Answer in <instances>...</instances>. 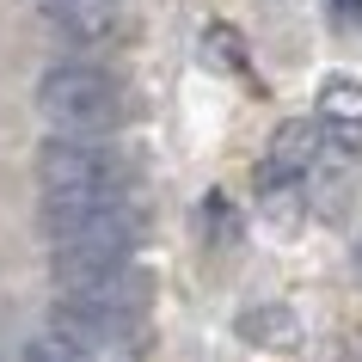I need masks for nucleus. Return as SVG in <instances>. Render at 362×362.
<instances>
[{"mask_svg":"<svg viewBox=\"0 0 362 362\" xmlns=\"http://www.w3.org/2000/svg\"><path fill=\"white\" fill-rule=\"evenodd\" d=\"M56 288L68 307L111 313V320H141L153 295V276L135 264H105V270H56Z\"/></svg>","mask_w":362,"mask_h":362,"instance_id":"obj_4","label":"nucleus"},{"mask_svg":"<svg viewBox=\"0 0 362 362\" xmlns=\"http://www.w3.org/2000/svg\"><path fill=\"white\" fill-rule=\"evenodd\" d=\"M325 141L320 129H313V117H288L283 129L270 135V148H264V166H258V185H301L307 172L325 160Z\"/></svg>","mask_w":362,"mask_h":362,"instance_id":"obj_7","label":"nucleus"},{"mask_svg":"<svg viewBox=\"0 0 362 362\" xmlns=\"http://www.w3.org/2000/svg\"><path fill=\"white\" fill-rule=\"evenodd\" d=\"M49 270H105L129 264L141 240V215L129 203H43Z\"/></svg>","mask_w":362,"mask_h":362,"instance_id":"obj_1","label":"nucleus"},{"mask_svg":"<svg viewBox=\"0 0 362 362\" xmlns=\"http://www.w3.org/2000/svg\"><path fill=\"white\" fill-rule=\"evenodd\" d=\"M49 338L74 344L80 356L111 362V356H129V350H135V320H111V313H86V307L56 301V313H49Z\"/></svg>","mask_w":362,"mask_h":362,"instance_id":"obj_5","label":"nucleus"},{"mask_svg":"<svg viewBox=\"0 0 362 362\" xmlns=\"http://www.w3.org/2000/svg\"><path fill=\"white\" fill-rule=\"evenodd\" d=\"M356 270H362V240H356Z\"/></svg>","mask_w":362,"mask_h":362,"instance_id":"obj_12","label":"nucleus"},{"mask_svg":"<svg viewBox=\"0 0 362 362\" xmlns=\"http://www.w3.org/2000/svg\"><path fill=\"white\" fill-rule=\"evenodd\" d=\"M240 338L258 344V350H288V344L301 338V320L288 307H246L240 313Z\"/></svg>","mask_w":362,"mask_h":362,"instance_id":"obj_9","label":"nucleus"},{"mask_svg":"<svg viewBox=\"0 0 362 362\" xmlns=\"http://www.w3.org/2000/svg\"><path fill=\"white\" fill-rule=\"evenodd\" d=\"M43 203H123L129 172L105 141H43L37 148Z\"/></svg>","mask_w":362,"mask_h":362,"instance_id":"obj_3","label":"nucleus"},{"mask_svg":"<svg viewBox=\"0 0 362 362\" xmlns=\"http://www.w3.org/2000/svg\"><path fill=\"white\" fill-rule=\"evenodd\" d=\"M25 362H98V356H80L74 344H62V338H49V332H43V338L25 344Z\"/></svg>","mask_w":362,"mask_h":362,"instance_id":"obj_10","label":"nucleus"},{"mask_svg":"<svg viewBox=\"0 0 362 362\" xmlns=\"http://www.w3.org/2000/svg\"><path fill=\"white\" fill-rule=\"evenodd\" d=\"M43 6H49V19H56L68 37H80V43H111L117 25H123L117 0H43Z\"/></svg>","mask_w":362,"mask_h":362,"instance_id":"obj_8","label":"nucleus"},{"mask_svg":"<svg viewBox=\"0 0 362 362\" xmlns=\"http://www.w3.org/2000/svg\"><path fill=\"white\" fill-rule=\"evenodd\" d=\"M37 111L62 141H105L111 129H123L129 98L123 80L93 68V62H62L37 80Z\"/></svg>","mask_w":362,"mask_h":362,"instance_id":"obj_2","label":"nucleus"},{"mask_svg":"<svg viewBox=\"0 0 362 362\" xmlns=\"http://www.w3.org/2000/svg\"><path fill=\"white\" fill-rule=\"evenodd\" d=\"M332 6H338V19H344V25H350V19L362 13V0H332Z\"/></svg>","mask_w":362,"mask_h":362,"instance_id":"obj_11","label":"nucleus"},{"mask_svg":"<svg viewBox=\"0 0 362 362\" xmlns=\"http://www.w3.org/2000/svg\"><path fill=\"white\" fill-rule=\"evenodd\" d=\"M313 129H320V141H325L332 153H362V80H356V74L320 80Z\"/></svg>","mask_w":362,"mask_h":362,"instance_id":"obj_6","label":"nucleus"}]
</instances>
